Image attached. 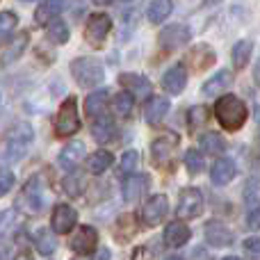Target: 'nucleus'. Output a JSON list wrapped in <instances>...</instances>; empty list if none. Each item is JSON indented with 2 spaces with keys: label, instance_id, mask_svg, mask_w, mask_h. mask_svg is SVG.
<instances>
[{
  "label": "nucleus",
  "instance_id": "16",
  "mask_svg": "<svg viewBox=\"0 0 260 260\" xmlns=\"http://www.w3.org/2000/svg\"><path fill=\"white\" fill-rule=\"evenodd\" d=\"M235 162L231 160V157H217L215 165H212L210 169V180L212 185H219V187H224V185H229L231 180L235 178Z\"/></svg>",
  "mask_w": 260,
  "mask_h": 260
},
{
  "label": "nucleus",
  "instance_id": "19",
  "mask_svg": "<svg viewBox=\"0 0 260 260\" xmlns=\"http://www.w3.org/2000/svg\"><path fill=\"white\" fill-rule=\"evenodd\" d=\"M85 153H87L85 142H80V139H71V142L59 151V165H62L64 169H73V167L85 157Z\"/></svg>",
  "mask_w": 260,
  "mask_h": 260
},
{
  "label": "nucleus",
  "instance_id": "14",
  "mask_svg": "<svg viewBox=\"0 0 260 260\" xmlns=\"http://www.w3.org/2000/svg\"><path fill=\"white\" fill-rule=\"evenodd\" d=\"M185 85H187V69H185L183 64L171 67L169 71L162 76V87H165V91L171 96H178L180 91L185 89Z\"/></svg>",
  "mask_w": 260,
  "mask_h": 260
},
{
  "label": "nucleus",
  "instance_id": "5",
  "mask_svg": "<svg viewBox=\"0 0 260 260\" xmlns=\"http://www.w3.org/2000/svg\"><path fill=\"white\" fill-rule=\"evenodd\" d=\"M44 208V194H41L39 178H32L25 183L21 194L16 197V210L25 212V215H37Z\"/></svg>",
  "mask_w": 260,
  "mask_h": 260
},
{
  "label": "nucleus",
  "instance_id": "6",
  "mask_svg": "<svg viewBox=\"0 0 260 260\" xmlns=\"http://www.w3.org/2000/svg\"><path fill=\"white\" fill-rule=\"evenodd\" d=\"M112 30V18L108 14H91L85 25V41L91 48H101Z\"/></svg>",
  "mask_w": 260,
  "mask_h": 260
},
{
  "label": "nucleus",
  "instance_id": "25",
  "mask_svg": "<svg viewBox=\"0 0 260 260\" xmlns=\"http://www.w3.org/2000/svg\"><path fill=\"white\" fill-rule=\"evenodd\" d=\"M231 80H233L231 71H226V69H224V71H217L215 76H212L210 80L203 85V94H206V96H217L219 91H224L226 87L231 85Z\"/></svg>",
  "mask_w": 260,
  "mask_h": 260
},
{
  "label": "nucleus",
  "instance_id": "29",
  "mask_svg": "<svg viewBox=\"0 0 260 260\" xmlns=\"http://www.w3.org/2000/svg\"><path fill=\"white\" fill-rule=\"evenodd\" d=\"M112 108L121 119H128L130 114H133V108H135V96L130 94L128 89L119 91V94L114 96V101H112Z\"/></svg>",
  "mask_w": 260,
  "mask_h": 260
},
{
  "label": "nucleus",
  "instance_id": "48",
  "mask_svg": "<svg viewBox=\"0 0 260 260\" xmlns=\"http://www.w3.org/2000/svg\"><path fill=\"white\" fill-rule=\"evenodd\" d=\"M224 260H240V258H235V256H229V258H224Z\"/></svg>",
  "mask_w": 260,
  "mask_h": 260
},
{
  "label": "nucleus",
  "instance_id": "22",
  "mask_svg": "<svg viewBox=\"0 0 260 260\" xmlns=\"http://www.w3.org/2000/svg\"><path fill=\"white\" fill-rule=\"evenodd\" d=\"M27 44H30V32H18V35L12 39V44L7 46L5 55L0 57V64H9V62H14V59H18L23 53H25Z\"/></svg>",
  "mask_w": 260,
  "mask_h": 260
},
{
  "label": "nucleus",
  "instance_id": "15",
  "mask_svg": "<svg viewBox=\"0 0 260 260\" xmlns=\"http://www.w3.org/2000/svg\"><path fill=\"white\" fill-rule=\"evenodd\" d=\"M148 185H151V180H148L146 174L128 176V178L123 180V201L133 203V201H137V199H142L144 194L148 192Z\"/></svg>",
  "mask_w": 260,
  "mask_h": 260
},
{
  "label": "nucleus",
  "instance_id": "45",
  "mask_svg": "<svg viewBox=\"0 0 260 260\" xmlns=\"http://www.w3.org/2000/svg\"><path fill=\"white\" fill-rule=\"evenodd\" d=\"M253 80H256V85L260 87V59L256 62V67H253Z\"/></svg>",
  "mask_w": 260,
  "mask_h": 260
},
{
  "label": "nucleus",
  "instance_id": "28",
  "mask_svg": "<svg viewBox=\"0 0 260 260\" xmlns=\"http://www.w3.org/2000/svg\"><path fill=\"white\" fill-rule=\"evenodd\" d=\"M35 247L37 251L41 253V256H48V253H53L55 249H57V238H55L53 231L48 229H39L35 235Z\"/></svg>",
  "mask_w": 260,
  "mask_h": 260
},
{
  "label": "nucleus",
  "instance_id": "32",
  "mask_svg": "<svg viewBox=\"0 0 260 260\" xmlns=\"http://www.w3.org/2000/svg\"><path fill=\"white\" fill-rule=\"evenodd\" d=\"M46 30H48V39H53L55 44H67L69 37H71V32H69V25L62 21V18H55V21H50L48 25H46Z\"/></svg>",
  "mask_w": 260,
  "mask_h": 260
},
{
  "label": "nucleus",
  "instance_id": "4",
  "mask_svg": "<svg viewBox=\"0 0 260 260\" xmlns=\"http://www.w3.org/2000/svg\"><path fill=\"white\" fill-rule=\"evenodd\" d=\"M80 130V117H78V101L73 96H69L62 105L59 112L55 117V133L57 137H73Z\"/></svg>",
  "mask_w": 260,
  "mask_h": 260
},
{
  "label": "nucleus",
  "instance_id": "35",
  "mask_svg": "<svg viewBox=\"0 0 260 260\" xmlns=\"http://www.w3.org/2000/svg\"><path fill=\"white\" fill-rule=\"evenodd\" d=\"M64 192L69 194V197H80L82 189H85V176L80 174V171H71L69 176H64Z\"/></svg>",
  "mask_w": 260,
  "mask_h": 260
},
{
  "label": "nucleus",
  "instance_id": "44",
  "mask_svg": "<svg viewBox=\"0 0 260 260\" xmlns=\"http://www.w3.org/2000/svg\"><path fill=\"white\" fill-rule=\"evenodd\" d=\"M94 260H110V249H99Z\"/></svg>",
  "mask_w": 260,
  "mask_h": 260
},
{
  "label": "nucleus",
  "instance_id": "3",
  "mask_svg": "<svg viewBox=\"0 0 260 260\" xmlns=\"http://www.w3.org/2000/svg\"><path fill=\"white\" fill-rule=\"evenodd\" d=\"M71 76L80 87H99L103 85L105 69L96 57H76L71 62Z\"/></svg>",
  "mask_w": 260,
  "mask_h": 260
},
{
  "label": "nucleus",
  "instance_id": "21",
  "mask_svg": "<svg viewBox=\"0 0 260 260\" xmlns=\"http://www.w3.org/2000/svg\"><path fill=\"white\" fill-rule=\"evenodd\" d=\"M64 5H67V0H44L35 12V21L39 23V25H48V23L55 21V16L64 9Z\"/></svg>",
  "mask_w": 260,
  "mask_h": 260
},
{
  "label": "nucleus",
  "instance_id": "33",
  "mask_svg": "<svg viewBox=\"0 0 260 260\" xmlns=\"http://www.w3.org/2000/svg\"><path fill=\"white\" fill-rule=\"evenodd\" d=\"M137 165H139V153L137 151H126L121 155V162H119V169H117L119 178L126 180L128 176H133L135 169H137Z\"/></svg>",
  "mask_w": 260,
  "mask_h": 260
},
{
  "label": "nucleus",
  "instance_id": "12",
  "mask_svg": "<svg viewBox=\"0 0 260 260\" xmlns=\"http://www.w3.org/2000/svg\"><path fill=\"white\" fill-rule=\"evenodd\" d=\"M96 244H99V233H96L94 226H80L76 231V235L71 238V249L80 256L96 251Z\"/></svg>",
  "mask_w": 260,
  "mask_h": 260
},
{
  "label": "nucleus",
  "instance_id": "20",
  "mask_svg": "<svg viewBox=\"0 0 260 260\" xmlns=\"http://www.w3.org/2000/svg\"><path fill=\"white\" fill-rule=\"evenodd\" d=\"M91 137L99 144L114 142V137H117V126H114V121L110 117H99L91 123Z\"/></svg>",
  "mask_w": 260,
  "mask_h": 260
},
{
  "label": "nucleus",
  "instance_id": "8",
  "mask_svg": "<svg viewBox=\"0 0 260 260\" xmlns=\"http://www.w3.org/2000/svg\"><path fill=\"white\" fill-rule=\"evenodd\" d=\"M189 39H192L189 27L180 25V23H174V25L162 27L160 35H157V44H160V48H165V50L183 48L185 44H189Z\"/></svg>",
  "mask_w": 260,
  "mask_h": 260
},
{
  "label": "nucleus",
  "instance_id": "39",
  "mask_svg": "<svg viewBox=\"0 0 260 260\" xmlns=\"http://www.w3.org/2000/svg\"><path fill=\"white\" fill-rule=\"evenodd\" d=\"M244 253L249 260H260V238H247L244 240Z\"/></svg>",
  "mask_w": 260,
  "mask_h": 260
},
{
  "label": "nucleus",
  "instance_id": "37",
  "mask_svg": "<svg viewBox=\"0 0 260 260\" xmlns=\"http://www.w3.org/2000/svg\"><path fill=\"white\" fill-rule=\"evenodd\" d=\"M185 167H187L189 174H201L203 167H206V162H203V155L201 151H197V148H189L187 153H185Z\"/></svg>",
  "mask_w": 260,
  "mask_h": 260
},
{
  "label": "nucleus",
  "instance_id": "42",
  "mask_svg": "<svg viewBox=\"0 0 260 260\" xmlns=\"http://www.w3.org/2000/svg\"><path fill=\"white\" fill-rule=\"evenodd\" d=\"M247 226L251 231H258L260 229V203H256V206L249 208V212H247Z\"/></svg>",
  "mask_w": 260,
  "mask_h": 260
},
{
  "label": "nucleus",
  "instance_id": "40",
  "mask_svg": "<svg viewBox=\"0 0 260 260\" xmlns=\"http://www.w3.org/2000/svg\"><path fill=\"white\" fill-rule=\"evenodd\" d=\"M14 180H16V176L12 169H0V197H5L14 187Z\"/></svg>",
  "mask_w": 260,
  "mask_h": 260
},
{
  "label": "nucleus",
  "instance_id": "49",
  "mask_svg": "<svg viewBox=\"0 0 260 260\" xmlns=\"http://www.w3.org/2000/svg\"><path fill=\"white\" fill-rule=\"evenodd\" d=\"M23 3H32V0H23Z\"/></svg>",
  "mask_w": 260,
  "mask_h": 260
},
{
  "label": "nucleus",
  "instance_id": "31",
  "mask_svg": "<svg viewBox=\"0 0 260 260\" xmlns=\"http://www.w3.org/2000/svg\"><path fill=\"white\" fill-rule=\"evenodd\" d=\"M253 53V44L247 39L238 41V44L233 46V67L235 69H244L249 64V57H251Z\"/></svg>",
  "mask_w": 260,
  "mask_h": 260
},
{
  "label": "nucleus",
  "instance_id": "43",
  "mask_svg": "<svg viewBox=\"0 0 260 260\" xmlns=\"http://www.w3.org/2000/svg\"><path fill=\"white\" fill-rule=\"evenodd\" d=\"M12 260H35V258H32V253H30V251H25V249H21V251H18V253H16V256H14Z\"/></svg>",
  "mask_w": 260,
  "mask_h": 260
},
{
  "label": "nucleus",
  "instance_id": "26",
  "mask_svg": "<svg viewBox=\"0 0 260 260\" xmlns=\"http://www.w3.org/2000/svg\"><path fill=\"white\" fill-rule=\"evenodd\" d=\"M171 9H174V0H151V5L146 9V16H148V21L157 25V23H162L169 16Z\"/></svg>",
  "mask_w": 260,
  "mask_h": 260
},
{
  "label": "nucleus",
  "instance_id": "23",
  "mask_svg": "<svg viewBox=\"0 0 260 260\" xmlns=\"http://www.w3.org/2000/svg\"><path fill=\"white\" fill-rule=\"evenodd\" d=\"M169 112V101L162 99V96H155V99H148L146 108H144V117H146L148 123H157L167 117Z\"/></svg>",
  "mask_w": 260,
  "mask_h": 260
},
{
  "label": "nucleus",
  "instance_id": "27",
  "mask_svg": "<svg viewBox=\"0 0 260 260\" xmlns=\"http://www.w3.org/2000/svg\"><path fill=\"white\" fill-rule=\"evenodd\" d=\"M112 162H114V155L110 151H96L87 157V169H89L91 174H103L105 169L112 167Z\"/></svg>",
  "mask_w": 260,
  "mask_h": 260
},
{
  "label": "nucleus",
  "instance_id": "1",
  "mask_svg": "<svg viewBox=\"0 0 260 260\" xmlns=\"http://www.w3.org/2000/svg\"><path fill=\"white\" fill-rule=\"evenodd\" d=\"M215 117L224 130L235 133V130H240L244 126V121L249 117V110L235 94H224L215 103Z\"/></svg>",
  "mask_w": 260,
  "mask_h": 260
},
{
  "label": "nucleus",
  "instance_id": "47",
  "mask_svg": "<svg viewBox=\"0 0 260 260\" xmlns=\"http://www.w3.org/2000/svg\"><path fill=\"white\" fill-rule=\"evenodd\" d=\"M167 260H183V258H178V256H171V258H167Z\"/></svg>",
  "mask_w": 260,
  "mask_h": 260
},
{
  "label": "nucleus",
  "instance_id": "7",
  "mask_svg": "<svg viewBox=\"0 0 260 260\" xmlns=\"http://www.w3.org/2000/svg\"><path fill=\"white\" fill-rule=\"evenodd\" d=\"M203 212V194L197 187H185L178 197V206H176V215L180 219H194Z\"/></svg>",
  "mask_w": 260,
  "mask_h": 260
},
{
  "label": "nucleus",
  "instance_id": "11",
  "mask_svg": "<svg viewBox=\"0 0 260 260\" xmlns=\"http://www.w3.org/2000/svg\"><path fill=\"white\" fill-rule=\"evenodd\" d=\"M169 212V199L165 194H155L151 197L142 208V221L146 226H157Z\"/></svg>",
  "mask_w": 260,
  "mask_h": 260
},
{
  "label": "nucleus",
  "instance_id": "17",
  "mask_svg": "<svg viewBox=\"0 0 260 260\" xmlns=\"http://www.w3.org/2000/svg\"><path fill=\"white\" fill-rule=\"evenodd\" d=\"M119 82L128 87V91L135 96V99H148L151 96V82L148 78L144 76H137V73H121L119 76Z\"/></svg>",
  "mask_w": 260,
  "mask_h": 260
},
{
  "label": "nucleus",
  "instance_id": "10",
  "mask_svg": "<svg viewBox=\"0 0 260 260\" xmlns=\"http://www.w3.org/2000/svg\"><path fill=\"white\" fill-rule=\"evenodd\" d=\"M78 224V212L76 208L67 206V203H57L53 208V217H50V231L57 235H64L69 231H73V226Z\"/></svg>",
  "mask_w": 260,
  "mask_h": 260
},
{
  "label": "nucleus",
  "instance_id": "38",
  "mask_svg": "<svg viewBox=\"0 0 260 260\" xmlns=\"http://www.w3.org/2000/svg\"><path fill=\"white\" fill-rule=\"evenodd\" d=\"M18 224H21V219H18L16 210H3L0 212V238L7 235L12 229H16Z\"/></svg>",
  "mask_w": 260,
  "mask_h": 260
},
{
  "label": "nucleus",
  "instance_id": "13",
  "mask_svg": "<svg viewBox=\"0 0 260 260\" xmlns=\"http://www.w3.org/2000/svg\"><path fill=\"white\" fill-rule=\"evenodd\" d=\"M203 233H206V242L210 244V247L221 249V247L233 244V233H231V229L226 224H221V221H208Z\"/></svg>",
  "mask_w": 260,
  "mask_h": 260
},
{
  "label": "nucleus",
  "instance_id": "41",
  "mask_svg": "<svg viewBox=\"0 0 260 260\" xmlns=\"http://www.w3.org/2000/svg\"><path fill=\"white\" fill-rule=\"evenodd\" d=\"M206 119H208V110L203 105H197V108L189 110V126L192 128H199L201 123H206Z\"/></svg>",
  "mask_w": 260,
  "mask_h": 260
},
{
  "label": "nucleus",
  "instance_id": "46",
  "mask_svg": "<svg viewBox=\"0 0 260 260\" xmlns=\"http://www.w3.org/2000/svg\"><path fill=\"white\" fill-rule=\"evenodd\" d=\"M91 3H94V5H101V7H103V5H110L112 0H91Z\"/></svg>",
  "mask_w": 260,
  "mask_h": 260
},
{
  "label": "nucleus",
  "instance_id": "30",
  "mask_svg": "<svg viewBox=\"0 0 260 260\" xmlns=\"http://www.w3.org/2000/svg\"><path fill=\"white\" fill-rule=\"evenodd\" d=\"M199 144H201V148L206 153H210V155H219V153H224L226 148V142L221 139V135L217 133H206L199 137Z\"/></svg>",
  "mask_w": 260,
  "mask_h": 260
},
{
  "label": "nucleus",
  "instance_id": "18",
  "mask_svg": "<svg viewBox=\"0 0 260 260\" xmlns=\"http://www.w3.org/2000/svg\"><path fill=\"white\" fill-rule=\"evenodd\" d=\"M189 235H192V231L187 229V224H185V221H180V219H176V221H171V224H167V229H165V244H167V247H171V249H178V247H183V244L187 242Z\"/></svg>",
  "mask_w": 260,
  "mask_h": 260
},
{
  "label": "nucleus",
  "instance_id": "34",
  "mask_svg": "<svg viewBox=\"0 0 260 260\" xmlns=\"http://www.w3.org/2000/svg\"><path fill=\"white\" fill-rule=\"evenodd\" d=\"M18 25V16L14 12H0V46L14 35Z\"/></svg>",
  "mask_w": 260,
  "mask_h": 260
},
{
  "label": "nucleus",
  "instance_id": "24",
  "mask_svg": "<svg viewBox=\"0 0 260 260\" xmlns=\"http://www.w3.org/2000/svg\"><path fill=\"white\" fill-rule=\"evenodd\" d=\"M105 108H108V91L105 89L91 91V94L85 99V114L87 117H103Z\"/></svg>",
  "mask_w": 260,
  "mask_h": 260
},
{
  "label": "nucleus",
  "instance_id": "2",
  "mask_svg": "<svg viewBox=\"0 0 260 260\" xmlns=\"http://www.w3.org/2000/svg\"><path fill=\"white\" fill-rule=\"evenodd\" d=\"M32 137H35V130L27 121H18L16 126L9 130L3 139V146H0V160L7 162H16L25 155L27 146L32 144Z\"/></svg>",
  "mask_w": 260,
  "mask_h": 260
},
{
  "label": "nucleus",
  "instance_id": "36",
  "mask_svg": "<svg viewBox=\"0 0 260 260\" xmlns=\"http://www.w3.org/2000/svg\"><path fill=\"white\" fill-rule=\"evenodd\" d=\"M189 59L197 64V69H206L215 62V53L210 50V46H197V48L189 53Z\"/></svg>",
  "mask_w": 260,
  "mask_h": 260
},
{
  "label": "nucleus",
  "instance_id": "9",
  "mask_svg": "<svg viewBox=\"0 0 260 260\" xmlns=\"http://www.w3.org/2000/svg\"><path fill=\"white\" fill-rule=\"evenodd\" d=\"M178 144H180L178 135L167 133V135H160V137H155V139H153V144H151L153 162H155L157 167H165L167 162L174 157V153H176V148H178Z\"/></svg>",
  "mask_w": 260,
  "mask_h": 260
}]
</instances>
